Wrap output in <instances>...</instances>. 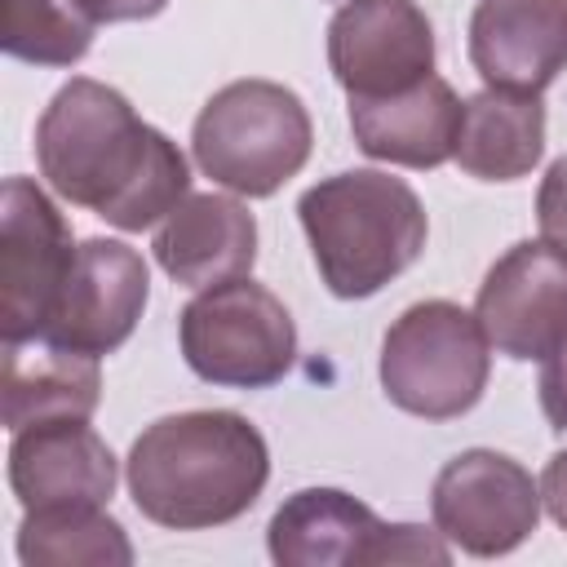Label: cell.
I'll return each mask as SVG.
<instances>
[{"instance_id":"1","label":"cell","mask_w":567,"mask_h":567,"mask_svg":"<svg viewBox=\"0 0 567 567\" xmlns=\"http://www.w3.org/2000/svg\"><path fill=\"white\" fill-rule=\"evenodd\" d=\"M35 164L53 195L115 230H146L190 195V164L133 102L89 75L66 80L40 124Z\"/></svg>"},{"instance_id":"2","label":"cell","mask_w":567,"mask_h":567,"mask_svg":"<svg viewBox=\"0 0 567 567\" xmlns=\"http://www.w3.org/2000/svg\"><path fill=\"white\" fill-rule=\"evenodd\" d=\"M124 478L133 505L168 532L226 527L266 492L270 447L244 412H177L133 439Z\"/></svg>"},{"instance_id":"3","label":"cell","mask_w":567,"mask_h":567,"mask_svg":"<svg viewBox=\"0 0 567 567\" xmlns=\"http://www.w3.org/2000/svg\"><path fill=\"white\" fill-rule=\"evenodd\" d=\"M297 217L323 288L341 301L377 297L421 257L430 235L416 190L381 168H350L306 186Z\"/></svg>"},{"instance_id":"4","label":"cell","mask_w":567,"mask_h":567,"mask_svg":"<svg viewBox=\"0 0 567 567\" xmlns=\"http://www.w3.org/2000/svg\"><path fill=\"white\" fill-rule=\"evenodd\" d=\"M310 146L315 124L306 102L275 80H230L204 102L190 128L199 173L248 199H266L297 177Z\"/></svg>"},{"instance_id":"5","label":"cell","mask_w":567,"mask_h":567,"mask_svg":"<svg viewBox=\"0 0 567 567\" xmlns=\"http://www.w3.org/2000/svg\"><path fill=\"white\" fill-rule=\"evenodd\" d=\"M492 354L478 315L456 301H416L408 306L381 341V390L394 408L452 421L465 416L487 390Z\"/></svg>"},{"instance_id":"6","label":"cell","mask_w":567,"mask_h":567,"mask_svg":"<svg viewBox=\"0 0 567 567\" xmlns=\"http://www.w3.org/2000/svg\"><path fill=\"white\" fill-rule=\"evenodd\" d=\"M177 341L186 368L226 390H266L297 363L288 306L248 275L199 288L177 315Z\"/></svg>"},{"instance_id":"7","label":"cell","mask_w":567,"mask_h":567,"mask_svg":"<svg viewBox=\"0 0 567 567\" xmlns=\"http://www.w3.org/2000/svg\"><path fill=\"white\" fill-rule=\"evenodd\" d=\"M75 266L71 226L31 182L9 177L0 190V332L4 346L40 341L49 310Z\"/></svg>"},{"instance_id":"8","label":"cell","mask_w":567,"mask_h":567,"mask_svg":"<svg viewBox=\"0 0 567 567\" xmlns=\"http://www.w3.org/2000/svg\"><path fill=\"white\" fill-rule=\"evenodd\" d=\"M430 514L452 549L470 558H501L536 532L540 483L514 456L470 447L439 470Z\"/></svg>"},{"instance_id":"9","label":"cell","mask_w":567,"mask_h":567,"mask_svg":"<svg viewBox=\"0 0 567 567\" xmlns=\"http://www.w3.org/2000/svg\"><path fill=\"white\" fill-rule=\"evenodd\" d=\"M151 297V275L137 248L120 239H84L75 248V266L49 310L40 341L75 350V354H115Z\"/></svg>"},{"instance_id":"10","label":"cell","mask_w":567,"mask_h":567,"mask_svg":"<svg viewBox=\"0 0 567 567\" xmlns=\"http://www.w3.org/2000/svg\"><path fill=\"white\" fill-rule=\"evenodd\" d=\"M328 66L350 97H385L434 75V27L416 0H346L328 22Z\"/></svg>"},{"instance_id":"11","label":"cell","mask_w":567,"mask_h":567,"mask_svg":"<svg viewBox=\"0 0 567 567\" xmlns=\"http://www.w3.org/2000/svg\"><path fill=\"white\" fill-rule=\"evenodd\" d=\"M474 315L496 354L545 359L567 332V252L545 239L514 244L483 275Z\"/></svg>"},{"instance_id":"12","label":"cell","mask_w":567,"mask_h":567,"mask_svg":"<svg viewBox=\"0 0 567 567\" xmlns=\"http://www.w3.org/2000/svg\"><path fill=\"white\" fill-rule=\"evenodd\" d=\"M470 62L487 89L545 93L567 71V0H478Z\"/></svg>"},{"instance_id":"13","label":"cell","mask_w":567,"mask_h":567,"mask_svg":"<svg viewBox=\"0 0 567 567\" xmlns=\"http://www.w3.org/2000/svg\"><path fill=\"white\" fill-rule=\"evenodd\" d=\"M9 487L22 509L106 505L115 496V456L89 421L27 425L9 443Z\"/></svg>"},{"instance_id":"14","label":"cell","mask_w":567,"mask_h":567,"mask_svg":"<svg viewBox=\"0 0 567 567\" xmlns=\"http://www.w3.org/2000/svg\"><path fill=\"white\" fill-rule=\"evenodd\" d=\"M390 523L341 487L292 492L270 527L266 549L279 567H372L385 554Z\"/></svg>"},{"instance_id":"15","label":"cell","mask_w":567,"mask_h":567,"mask_svg":"<svg viewBox=\"0 0 567 567\" xmlns=\"http://www.w3.org/2000/svg\"><path fill=\"white\" fill-rule=\"evenodd\" d=\"M465 102L443 75L385 97H350V128L368 159L399 168H439L456 155Z\"/></svg>"},{"instance_id":"16","label":"cell","mask_w":567,"mask_h":567,"mask_svg":"<svg viewBox=\"0 0 567 567\" xmlns=\"http://www.w3.org/2000/svg\"><path fill=\"white\" fill-rule=\"evenodd\" d=\"M151 252L173 284L213 288L239 279L257 261V221L230 195H186L155 230Z\"/></svg>"},{"instance_id":"17","label":"cell","mask_w":567,"mask_h":567,"mask_svg":"<svg viewBox=\"0 0 567 567\" xmlns=\"http://www.w3.org/2000/svg\"><path fill=\"white\" fill-rule=\"evenodd\" d=\"M102 399V372L93 354L62 346H4V425L9 434L44 421H89Z\"/></svg>"},{"instance_id":"18","label":"cell","mask_w":567,"mask_h":567,"mask_svg":"<svg viewBox=\"0 0 567 567\" xmlns=\"http://www.w3.org/2000/svg\"><path fill=\"white\" fill-rule=\"evenodd\" d=\"M545 155V102L540 93L483 89L461 111L456 164L478 182L527 177Z\"/></svg>"},{"instance_id":"19","label":"cell","mask_w":567,"mask_h":567,"mask_svg":"<svg viewBox=\"0 0 567 567\" xmlns=\"http://www.w3.org/2000/svg\"><path fill=\"white\" fill-rule=\"evenodd\" d=\"M18 558L27 567H128L133 545L102 505H53L22 514Z\"/></svg>"},{"instance_id":"20","label":"cell","mask_w":567,"mask_h":567,"mask_svg":"<svg viewBox=\"0 0 567 567\" xmlns=\"http://www.w3.org/2000/svg\"><path fill=\"white\" fill-rule=\"evenodd\" d=\"M93 22L71 0H4V53L31 66H71L89 53Z\"/></svg>"},{"instance_id":"21","label":"cell","mask_w":567,"mask_h":567,"mask_svg":"<svg viewBox=\"0 0 567 567\" xmlns=\"http://www.w3.org/2000/svg\"><path fill=\"white\" fill-rule=\"evenodd\" d=\"M536 226H540V239L563 248L567 252V155H558L549 164V173L540 177V190H536Z\"/></svg>"},{"instance_id":"22","label":"cell","mask_w":567,"mask_h":567,"mask_svg":"<svg viewBox=\"0 0 567 567\" xmlns=\"http://www.w3.org/2000/svg\"><path fill=\"white\" fill-rule=\"evenodd\" d=\"M536 390H540V412H545L549 430H567V332L540 359V385Z\"/></svg>"},{"instance_id":"23","label":"cell","mask_w":567,"mask_h":567,"mask_svg":"<svg viewBox=\"0 0 567 567\" xmlns=\"http://www.w3.org/2000/svg\"><path fill=\"white\" fill-rule=\"evenodd\" d=\"M93 27L102 22H146L155 13H164L168 0H71Z\"/></svg>"},{"instance_id":"24","label":"cell","mask_w":567,"mask_h":567,"mask_svg":"<svg viewBox=\"0 0 567 567\" xmlns=\"http://www.w3.org/2000/svg\"><path fill=\"white\" fill-rule=\"evenodd\" d=\"M540 505L567 532V452H554L540 470Z\"/></svg>"}]
</instances>
